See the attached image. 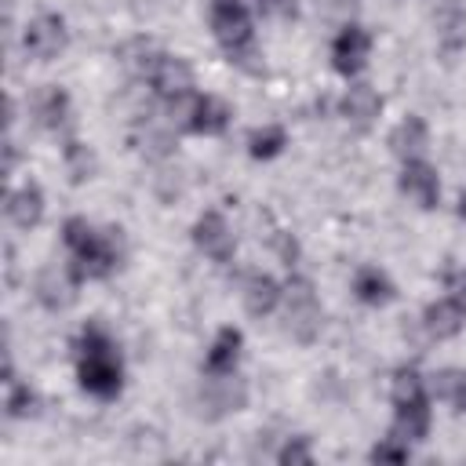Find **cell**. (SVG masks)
<instances>
[{
	"instance_id": "484cf974",
	"label": "cell",
	"mask_w": 466,
	"mask_h": 466,
	"mask_svg": "<svg viewBox=\"0 0 466 466\" xmlns=\"http://www.w3.org/2000/svg\"><path fill=\"white\" fill-rule=\"evenodd\" d=\"M66 164H69V171H73L76 182H80V178H91V153H87L80 142H69V146H66Z\"/></svg>"
},
{
	"instance_id": "ac0fdd59",
	"label": "cell",
	"mask_w": 466,
	"mask_h": 466,
	"mask_svg": "<svg viewBox=\"0 0 466 466\" xmlns=\"http://www.w3.org/2000/svg\"><path fill=\"white\" fill-rule=\"evenodd\" d=\"M393 433L404 437V441H422L430 433V397H419V400H404V404H393Z\"/></svg>"
},
{
	"instance_id": "30bf717a",
	"label": "cell",
	"mask_w": 466,
	"mask_h": 466,
	"mask_svg": "<svg viewBox=\"0 0 466 466\" xmlns=\"http://www.w3.org/2000/svg\"><path fill=\"white\" fill-rule=\"evenodd\" d=\"M339 113H342V120H346L350 127L368 131V127L379 120V113H382V95H379L375 87H368V84H353V87L342 95Z\"/></svg>"
},
{
	"instance_id": "6da1fadb",
	"label": "cell",
	"mask_w": 466,
	"mask_h": 466,
	"mask_svg": "<svg viewBox=\"0 0 466 466\" xmlns=\"http://www.w3.org/2000/svg\"><path fill=\"white\" fill-rule=\"evenodd\" d=\"M76 379L98 400H113L124 390L120 350H116V342L98 324H87L80 331V342H76Z\"/></svg>"
},
{
	"instance_id": "277c9868",
	"label": "cell",
	"mask_w": 466,
	"mask_h": 466,
	"mask_svg": "<svg viewBox=\"0 0 466 466\" xmlns=\"http://www.w3.org/2000/svg\"><path fill=\"white\" fill-rule=\"evenodd\" d=\"M284 331L295 342H313L320 331V306L309 288V280H291L288 284V306H284Z\"/></svg>"
},
{
	"instance_id": "cb8c5ba5",
	"label": "cell",
	"mask_w": 466,
	"mask_h": 466,
	"mask_svg": "<svg viewBox=\"0 0 466 466\" xmlns=\"http://www.w3.org/2000/svg\"><path fill=\"white\" fill-rule=\"evenodd\" d=\"M33 404H36V393H33L25 382L11 379V382H7V415H11V419H22V415L33 411Z\"/></svg>"
},
{
	"instance_id": "7a4b0ae2",
	"label": "cell",
	"mask_w": 466,
	"mask_h": 466,
	"mask_svg": "<svg viewBox=\"0 0 466 466\" xmlns=\"http://www.w3.org/2000/svg\"><path fill=\"white\" fill-rule=\"evenodd\" d=\"M66 251L73 258V277H109L120 266V240L109 233H98L87 218H66L62 226Z\"/></svg>"
},
{
	"instance_id": "5b68a950",
	"label": "cell",
	"mask_w": 466,
	"mask_h": 466,
	"mask_svg": "<svg viewBox=\"0 0 466 466\" xmlns=\"http://www.w3.org/2000/svg\"><path fill=\"white\" fill-rule=\"evenodd\" d=\"M66 44H69L66 22H62L58 15H51V11L36 15V18L25 25V33H22V47H25V55L36 58V62L58 58V55L66 51Z\"/></svg>"
},
{
	"instance_id": "ba28073f",
	"label": "cell",
	"mask_w": 466,
	"mask_h": 466,
	"mask_svg": "<svg viewBox=\"0 0 466 466\" xmlns=\"http://www.w3.org/2000/svg\"><path fill=\"white\" fill-rule=\"evenodd\" d=\"M193 244H197L211 262H229L233 251H237L233 229L226 226V218H222L218 211H204V215L193 222Z\"/></svg>"
},
{
	"instance_id": "e0dca14e",
	"label": "cell",
	"mask_w": 466,
	"mask_h": 466,
	"mask_svg": "<svg viewBox=\"0 0 466 466\" xmlns=\"http://www.w3.org/2000/svg\"><path fill=\"white\" fill-rule=\"evenodd\" d=\"M353 295H357L364 306H386V302H393L397 288H393V280H390L379 266H360V269L353 273Z\"/></svg>"
},
{
	"instance_id": "9a60e30c",
	"label": "cell",
	"mask_w": 466,
	"mask_h": 466,
	"mask_svg": "<svg viewBox=\"0 0 466 466\" xmlns=\"http://www.w3.org/2000/svg\"><path fill=\"white\" fill-rule=\"evenodd\" d=\"M240 299H244V309H248L251 317H266V313H273L277 302H280V284H277L269 273H248Z\"/></svg>"
},
{
	"instance_id": "83f0119b",
	"label": "cell",
	"mask_w": 466,
	"mask_h": 466,
	"mask_svg": "<svg viewBox=\"0 0 466 466\" xmlns=\"http://www.w3.org/2000/svg\"><path fill=\"white\" fill-rule=\"evenodd\" d=\"M258 11L269 18H295L299 15V0H258Z\"/></svg>"
},
{
	"instance_id": "f1b7e54d",
	"label": "cell",
	"mask_w": 466,
	"mask_h": 466,
	"mask_svg": "<svg viewBox=\"0 0 466 466\" xmlns=\"http://www.w3.org/2000/svg\"><path fill=\"white\" fill-rule=\"evenodd\" d=\"M459 218H466V193L459 197Z\"/></svg>"
},
{
	"instance_id": "2e32d148",
	"label": "cell",
	"mask_w": 466,
	"mask_h": 466,
	"mask_svg": "<svg viewBox=\"0 0 466 466\" xmlns=\"http://www.w3.org/2000/svg\"><path fill=\"white\" fill-rule=\"evenodd\" d=\"M426 142H430L426 120L415 116V113H408V116L393 127V135H390V149H393L400 160H419L422 149H426Z\"/></svg>"
},
{
	"instance_id": "8992f818",
	"label": "cell",
	"mask_w": 466,
	"mask_h": 466,
	"mask_svg": "<svg viewBox=\"0 0 466 466\" xmlns=\"http://www.w3.org/2000/svg\"><path fill=\"white\" fill-rule=\"evenodd\" d=\"M146 80L153 84V91L160 98H178V95H189L193 87V69L186 66V58L178 55H149L146 58Z\"/></svg>"
},
{
	"instance_id": "4fadbf2b",
	"label": "cell",
	"mask_w": 466,
	"mask_h": 466,
	"mask_svg": "<svg viewBox=\"0 0 466 466\" xmlns=\"http://www.w3.org/2000/svg\"><path fill=\"white\" fill-rule=\"evenodd\" d=\"M229 116H233V109L222 98H215V95H193L186 131H193V135H222L229 127Z\"/></svg>"
},
{
	"instance_id": "ffe728a7",
	"label": "cell",
	"mask_w": 466,
	"mask_h": 466,
	"mask_svg": "<svg viewBox=\"0 0 466 466\" xmlns=\"http://www.w3.org/2000/svg\"><path fill=\"white\" fill-rule=\"evenodd\" d=\"M69 116V95L62 87H44L36 95V124L47 131H58Z\"/></svg>"
},
{
	"instance_id": "d6986e66",
	"label": "cell",
	"mask_w": 466,
	"mask_h": 466,
	"mask_svg": "<svg viewBox=\"0 0 466 466\" xmlns=\"http://www.w3.org/2000/svg\"><path fill=\"white\" fill-rule=\"evenodd\" d=\"M73 288H76V277H62L58 269H44L36 277V299L47 306V309H62L73 302Z\"/></svg>"
},
{
	"instance_id": "52a82bcc",
	"label": "cell",
	"mask_w": 466,
	"mask_h": 466,
	"mask_svg": "<svg viewBox=\"0 0 466 466\" xmlns=\"http://www.w3.org/2000/svg\"><path fill=\"white\" fill-rule=\"evenodd\" d=\"M368 55H371V33L364 25H357V22L342 25L339 36L331 40V66L342 76H357L368 66Z\"/></svg>"
},
{
	"instance_id": "d4e9b609",
	"label": "cell",
	"mask_w": 466,
	"mask_h": 466,
	"mask_svg": "<svg viewBox=\"0 0 466 466\" xmlns=\"http://www.w3.org/2000/svg\"><path fill=\"white\" fill-rule=\"evenodd\" d=\"M371 459L375 462H404L408 459V441L404 437H386V441H379L375 448H371Z\"/></svg>"
},
{
	"instance_id": "603a6c76",
	"label": "cell",
	"mask_w": 466,
	"mask_h": 466,
	"mask_svg": "<svg viewBox=\"0 0 466 466\" xmlns=\"http://www.w3.org/2000/svg\"><path fill=\"white\" fill-rule=\"evenodd\" d=\"M284 146H288V131L280 124H262V127H255L248 135V153L255 160H273Z\"/></svg>"
},
{
	"instance_id": "7c38bea8",
	"label": "cell",
	"mask_w": 466,
	"mask_h": 466,
	"mask_svg": "<svg viewBox=\"0 0 466 466\" xmlns=\"http://www.w3.org/2000/svg\"><path fill=\"white\" fill-rule=\"evenodd\" d=\"M462 324H466V299H459V295H444V299L430 302L422 313V328L433 339H451L462 331Z\"/></svg>"
},
{
	"instance_id": "5bb4252c",
	"label": "cell",
	"mask_w": 466,
	"mask_h": 466,
	"mask_svg": "<svg viewBox=\"0 0 466 466\" xmlns=\"http://www.w3.org/2000/svg\"><path fill=\"white\" fill-rule=\"evenodd\" d=\"M7 218L18 229H33L44 218V193L36 182H25V186L7 193Z\"/></svg>"
},
{
	"instance_id": "3957f363",
	"label": "cell",
	"mask_w": 466,
	"mask_h": 466,
	"mask_svg": "<svg viewBox=\"0 0 466 466\" xmlns=\"http://www.w3.org/2000/svg\"><path fill=\"white\" fill-rule=\"evenodd\" d=\"M211 33L229 55V62L258 73V62H251L258 55H255V29L244 0H211Z\"/></svg>"
},
{
	"instance_id": "7402d4cb",
	"label": "cell",
	"mask_w": 466,
	"mask_h": 466,
	"mask_svg": "<svg viewBox=\"0 0 466 466\" xmlns=\"http://www.w3.org/2000/svg\"><path fill=\"white\" fill-rule=\"evenodd\" d=\"M211 382H215V386L204 393V404L215 408L211 415H226V411H240V408H244V397H248V393H244L240 382L233 386V375H222V379H211Z\"/></svg>"
},
{
	"instance_id": "9c48e42d",
	"label": "cell",
	"mask_w": 466,
	"mask_h": 466,
	"mask_svg": "<svg viewBox=\"0 0 466 466\" xmlns=\"http://www.w3.org/2000/svg\"><path fill=\"white\" fill-rule=\"evenodd\" d=\"M400 193H408V200H415L419 208H437L441 200V178H437V167L426 164L422 157L419 160H404L400 167Z\"/></svg>"
},
{
	"instance_id": "44dd1931",
	"label": "cell",
	"mask_w": 466,
	"mask_h": 466,
	"mask_svg": "<svg viewBox=\"0 0 466 466\" xmlns=\"http://www.w3.org/2000/svg\"><path fill=\"white\" fill-rule=\"evenodd\" d=\"M430 390H433L437 400H444V404H451V408L462 411L466 408V368H441L433 375Z\"/></svg>"
},
{
	"instance_id": "4316f807",
	"label": "cell",
	"mask_w": 466,
	"mask_h": 466,
	"mask_svg": "<svg viewBox=\"0 0 466 466\" xmlns=\"http://www.w3.org/2000/svg\"><path fill=\"white\" fill-rule=\"evenodd\" d=\"M277 462H284V466H291V462H313V451H309L306 437H291V441L277 451Z\"/></svg>"
},
{
	"instance_id": "8fae6325",
	"label": "cell",
	"mask_w": 466,
	"mask_h": 466,
	"mask_svg": "<svg viewBox=\"0 0 466 466\" xmlns=\"http://www.w3.org/2000/svg\"><path fill=\"white\" fill-rule=\"evenodd\" d=\"M240 346H244L240 328H233V324L218 328V335H215V342H211V350H208V357H204V375H208V379L233 375V371H237V360H240Z\"/></svg>"
}]
</instances>
